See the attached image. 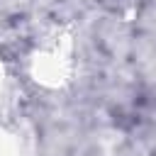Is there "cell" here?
<instances>
[{
    "label": "cell",
    "mask_w": 156,
    "mask_h": 156,
    "mask_svg": "<svg viewBox=\"0 0 156 156\" xmlns=\"http://www.w3.org/2000/svg\"><path fill=\"white\" fill-rule=\"evenodd\" d=\"M24 20H27V24H34V22H39V15H24ZM51 20H54V10H51V7H46V10L41 12V24L46 27Z\"/></svg>",
    "instance_id": "cell-1"
}]
</instances>
